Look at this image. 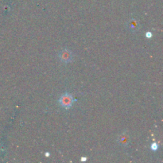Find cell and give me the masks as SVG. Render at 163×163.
Segmentation results:
<instances>
[{
    "mask_svg": "<svg viewBox=\"0 0 163 163\" xmlns=\"http://www.w3.org/2000/svg\"><path fill=\"white\" fill-rule=\"evenodd\" d=\"M74 102L73 97L72 96V95L68 94V93H65L61 96L59 100L60 104L65 109L70 108L72 107V104Z\"/></svg>",
    "mask_w": 163,
    "mask_h": 163,
    "instance_id": "obj_1",
    "label": "cell"
},
{
    "mask_svg": "<svg viewBox=\"0 0 163 163\" xmlns=\"http://www.w3.org/2000/svg\"><path fill=\"white\" fill-rule=\"evenodd\" d=\"M59 57L61 61L65 62V63H68V62H70L72 61V54L68 49H64L60 53Z\"/></svg>",
    "mask_w": 163,
    "mask_h": 163,
    "instance_id": "obj_2",
    "label": "cell"
},
{
    "mask_svg": "<svg viewBox=\"0 0 163 163\" xmlns=\"http://www.w3.org/2000/svg\"><path fill=\"white\" fill-rule=\"evenodd\" d=\"M151 150H152V151H156L158 149V144H157V143H155V142H154V143L151 144Z\"/></svg>",
    "mask_w": 163,
    "mask_h": 163,
    "instance_id": "obj_3",
    "label": "cell"
},
{
    "mask_svg": "<svg viewBox=\"0 0 163 163\" xmlns=\"http://www.w3.org/2000/svg\"><path fill=\"white\" fill-rule=\"evenodd\" d=\"M146 37H147V38H151V37H152V33H151V32H147V33H146Z\"/></svg>",
    "mask_w": 163,
    "mask_h": 163,
    "instance_id": "obj_4",
    "label": "cell"
},
{
    "mask_svg": "<svg viewBox=\"0 0 163 163\" xmlns=\"http://www.w3.org/2000/svg\"><path fill=\"white\" fill-rule=\"evenodd\" d=\"M81 161H87V158H86V157H83V158H81Z\"/></svg>",
    "mask_w": 163,
    "mask_h": 163,
    "instance_id": "obj_5",
    "label": "cell"
},
{
    "mask_svg": "<svg viewBox=\"0 0 163 163\" xmlns=\"http://www.w3.org/2000/svg\"><path fill=\"white\" fill-rule=\"evenodd\" d=\"M49 155H50V154H49V153H48V152L46 153V158H48V157H49Z\"/></svg>",
    "mask_w": 163,
    "mask_h": 163,
    "instance_id": "obj_6",
    "label": "cell"
}]
</instances>
